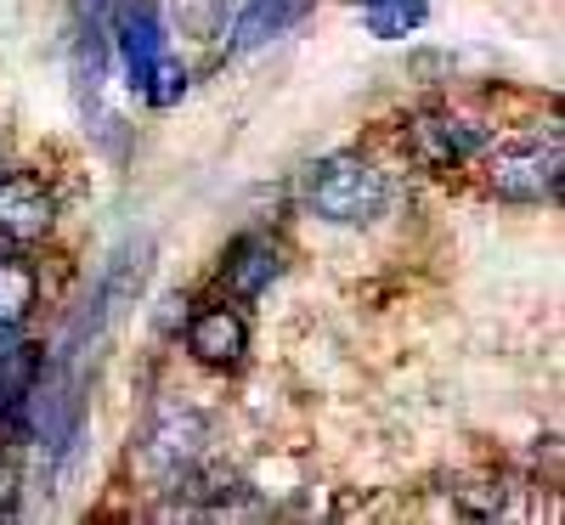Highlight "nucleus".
<instances>
[{
	"mask_svg": "<svg viewBox=\"0 0 565 525\" xmlns=\"http://www.w3.org/2000/svg\"><path fill=\"white\" fill-rule=\"evenodd\" d=\"M114 57L125 68V85L136 90H148V79L159 74V63L170 57V34H164V18L153 0H119L114 7Z\"/></svg>",
	"mask_w": 565,
	"mask_h": 525,
	"instance_id": "obj_3",
	"label": "nucleus"
},
{
	"mask_svg": "<svg viewBox=\"0 0 565 525\" xmlns=\"http://www.w3.org/2000/svg\"><path fill=\"white\" fill-rule=\"evenodd\" d=\"M34 373H40V351L23 340V328H7V322H0V390H7V396L29 390Z\"/></svg>",
	"mask_w": 565,
	"mask_h": 525,
	"instance_id": "obj_11",
	"label": "nucleus"
},
{
	"mask_svg": "<svg viewBox=\"0 0 565 525\" xmlns=\"http://www.w3.org/2000/svg\"><path fill=\"white\" fill-rule=\"evenodd\" d=\"M424 12H430V0H373V7H362L367 18V34H380V40H402L424 23Z\"/></svg>",
	"mask_w": 565,
	"mask_h": 525,
	"instance_id": "obj_12",
	"label": "nucleus"
},
{
	"mask_svg": "<svg viewBox=\"0 0 565 525\" xmlns=\"http://www.w3.org/2000/svg\"><path fill=\"white\" fill-rule=\"evenodd\" d=\"M559 136H537V141H514V148H498L487 159V181L492 193L509 204H543L559 199Z\"/></svg>",
	"mask_w": 565,
	"mask_h": 525,
	"instance_id": "obj_2",
	"label": "nucleus"
},
{
	"mask_svg": "<svg viewBox=\"0 0 565 525\" xmlns=\"http://www.w3.org/2000/svg\"><path fill=\"white\" fill-rule=\"evenodd\" d=\"M204 441H210L204 413L164 401L153 413V424H148V436H141V458H148V469L164 474V481H181V474L204 458Z\"/></svg>",
	"mask_w": 565,
	"mask_h": 525,
	"instance_id": "obj_4",
	"label": "nucleus"
},
{
	"mask_svg": "<svg viewBox=\"0 0 565 525\" xmlns=\"http://www.w3.org/2000/svg\"><path fill=\"white\" fill-rule=\"evenodd\" d=\"M277 271H282V255H277L271 237H255V232H249V237H238V244L226 249V289L238 294V300L266 294Z\"/></svg>",
	"mask_w": 565,
	"mask_h": 525,
	"instance_id": "obj_8",
	"label": "nucleus"
},
{
	"mask_svg": "<svg viewBox=\"0 0 565 525\" xmlns=\"http://www.w3.org/2000/svg\"><path fill=\"white\" fill-rule=\"evenodd\" d=\"M7 401H12V396H7V390H0V429H7Z\"/></svg>",
	"mask_w": 565,
	"mask_h": 525,
	"instance_id": "obj_14",
	"label": "nucleus"
},
{
	"mask_svg": "<svg viewBox=\"0 0 565 525\" xmlns=\"http://www.w3.org/2000/svg\"><path fill=\"white\" fill-rule=\"evenodd\" d=\"M306 204L311 215L334 221V226H362L385 204V175L356 153H328L306 175Z\"/></svg>",
	"mask_w": 565,
	"mask_h": 525,
	"instance_id": "obj_1",
	"label": "nucleus"
},
{
	"mask_svg": "<svg viewBox=\"0 0 565 525\" xmlns=\"http://www.w3.org/2000/svg\"><path fill=\"white\" fill-rule=\"evenodd\" d=\"M356 7H373V0H356Z\"/></svg>",
	"mask_w": 565,
	"mask_h": 525,
	"instance_id": "obj_17",
	"label": "nucleus"
},
{
	"mask_svg": "<svg viewBox=\"0 0 565 525\" xmlns=\"http://www.w3.org/2000/svg\"><path fill=\"white\" fill-rule=\"evenodd\" d=\"M0 175H7V153H0Z\"/></svg>",
	"mask_w": 565,
	"mask_h": 525,
	"instance_id": "obj_15",
	"label": "nucleus"
},
{
	"mask_svg": "<svg viewBox=\"0 0 565 525\" xmlns=\"http://www.w3.org/2000/svg\"><path fill=\"white\" fill-rule=\"evenodd\" d=\"M18 508V463L0 452V514H12Z\"/></svg>",
	"mask_w": 565,
	"mask_h": 525,
	"instance_id": "obj_13",
	"label": "nucleus"
},
{
	"mask_svg": "<svg viewBox=\"0 0 565 525\" xmlns=\"http://www.w3.org/2000/svg\"><path fill=\"white\" fill-rule=\"evenodd\" d=\"M57 226V193L29 170L0 175V237L7 244H40Z\"/></svg>",
	"mask_w": 565,
	"mask_h": 525,
	"instance_id": "obj_5",
	"label": "nucleus"
},
{
	"mask_svg": "<svg viewBox=\"0 0 565 525\" xmlns=\"http://www.w3.org/2000/svg\"><path fill=\"white\" fill-rule=\"evenodd\" d=\"M186 351H193L204 367H238L249 356V322L232 306H210L186 322Z\"/></svg>",
	"mask_w": 565,
	"mask_h": 525,
	"instance_id": "obj_6",
	"label": "nucleus"
},
{
	"mask_svg": "<svg viewBox=\"0 0 565 525\" xmlns=\"http://www.w3.org/2000/svg\"><path fill=\"white\" fill-rule=\"evenodd\" d=\"M413 141H418V159L436 164V170H447V164H458V159L487 148V136L476 125H463V119H418Z\"/></svg>",
	"mask_w": 565,
	"mask_h": 525,
	"instance_id": "obj_9",
	"label": "nucleus"
},
{
	"mask_svg": "<svg viewBox=\"0 0 565 525\" xmlns=\"http://www.w3.org/2000/svg\"><path fill=\"white\" fill-rule=\"evenodd\" d=\"M0 255H7V237H0Z\"/></svg>",
	"mask_w": 565,
	"mask_h": 525,
	"instance_id": "obj_16",
	"label": "nucleus"
},
{
	"mask_svg": "<svg viewBox=\"0 0 565 525\" xmlns=\"http://www.w3.org/2000/svg\"><path fill=\"white\" fill-rule=\"evenodd\" d=\"M40 306V271L18 255H0V322L23 328Z\"/></svg>",
	"mask_w": 565,
	"mask_h": 525,
	"instance_id": "obj_10",
	"label": "nucleus"
},
{
	"mask_svg": "<svg viewBox=\"0 0 565 525\" xmlns=\"http://www.w3.org/2000/svg\"><path fill=\"white\" fill-rule=\"evenodd\" d=\"M306 12H311V0H244L226 29V52H255V45L289 34Z\"/></svg>",
	"mask_w": 565,
	"mask_h": 525,
	"instance_id": "obj_7",
	"label": "nucleus"
}]
</instances>
